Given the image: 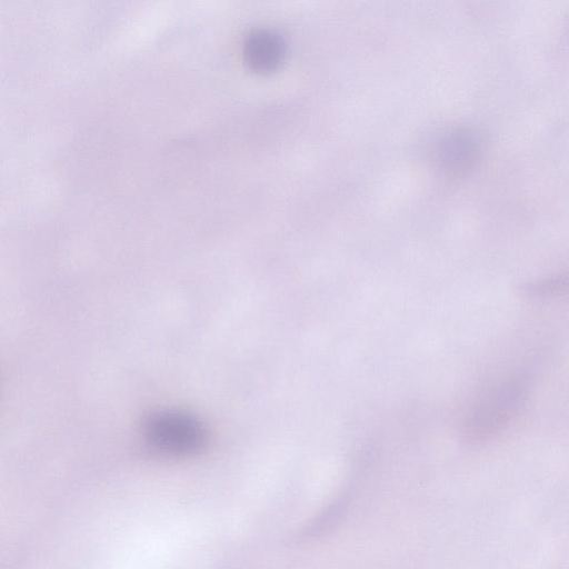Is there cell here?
I'll use <instances>...</instances> for the list:
<instances>
[{
    "instance_id": "1",
    "label": "cell",
    "mask_w": 569,
    "mask_h": 569,
    "mask_svg": "<svg viewBox=\"0 0 569 569\" xmlns=\"http://www.w3.org/2000/svg\"><path fill=\"white\" fill-rule=\"evenodd\" d=\"M528 381L515 377L490 391L469 413L462 433L469 440H482L502 430L513 420L525 403Z\"/></svg>"
},
{
    "instance_id": "2",
    "label": "cell",
    "mask_w": 569,
    "mask_h": 569,
    "mask_svg": "<svg viewBox=\"0 0 569 569\" xmlns=\"http://www.w3.org/2000/svg\"><path fill=\"white\" fill-rule=\"evenodd\" d=\"M150 445L168 455H189L202 446L204 431L192 417L180 412H163L147 425Z\"/></svg>"
},
{
    "instance_id": "3",
    "label": "cell",
    "mask_w": 569,
    "mask_h": 569,
    "mask_svg": "<svg viewBox=\"0 0 569 569\" xmlns=\"http://www.w3.org/2000/svg\"><path fill=\"white\" fill-rule=\"evenodd\" d=\"M243 54L252 70L270 72L281 63L284 44L278 34L268 30H258L247 38Z\"/></svg>"
},
{
    "instance_id": "4",
    "label": "cell",
    "mask_w": 569,
    "mask_h": 569,
    "mask_svg": "<svg viewBox=\"0 0 569 569\" xmlns=\"http://www.w3.org/2000/svg\"><path fill=\"white\" fill-rule=\"evenodd\" d=\"M476 150L477 144L471 134L460 131L443 142L442 160L451 168H463L473 159Z\"/></svg>"
},
{
    "instance_id": "5",
    "label": "cell",
    "mask_w": 569,
    "mask_h": 569,
    "mask_svg": "<svg viewBox=\"0 0 569 569\" xmlns=\"http://www.w3.org/2000/svg\"><path fill=\"white\" fill-rule=\"evenodd\" d=\"M567 276H557L531 282L525 286V291L533 297H552L559 296L567 291Z\"/></svg>"
}]
</instances>
